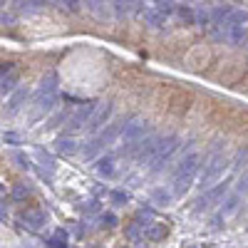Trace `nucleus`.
<instances>
[{
    "label": "nucleus",
    "instance_id": "obj_1",
    "mask_svg": "<svg viewBox=\"0 0 248 248\" xmlns=\"http://www.w3.org/2000/svg\"><path fill=\"white\" fill-rule=\"evenodd\" d=\"M196 171H199V154L191 152V154H186V156L179 161V167H176V171H174V179H171V191H174V196H184L186 191H189V186H191Z\"/></svg>",
    "mask_w": 248,
    "mask_h": 248
},
{
    "label": "nucleus",
    "instance_id": "obj_2",
    "mask_svg": "<svg viewBox=\"0 0 248 248\" xmlns=\"http://www.w3.org/2000/svg\"><path fill=\"white\" fill-rule=\"evenodd\" d=\"M246 35H248V13L233 10L231 17L226 20V25H223V40L231 47H241L246 43Z\"/></svg>",
    "mask_w": 248,
    "mask_h": 248
},
{
    "label": "nucleus",
    "instance_id": "obj_3",
    "mask_svg": "<svg viewBox=\"0 0 248 248\" xmlns=\"http://www.w3.org/2000/svg\"><path fill=\"white\" fill-rule=\"evenodd\" d=\"M229 167H231V159H229V156H226V154H214L209 161L203 164V171H201V176H199V186L209 191L211 186H214L226 171H229Z\"/></svg>",
    "mask_w": 248,
    "mask_h": 248
},
{
    "label": "nucleus",
    "instance_id": "obj_4",
    "mask_svg": "<svg viewBox=\"0 0 248 248\" xmlns=\"http://www.w3.org/2000/svg\"><path fill=\"white\" fill-rule=\"evenodd\" d=\"M179 149V137H167V139H161L159 141V149H156V154H154V159H152V167H149V171L152 174H159L164 167L169 164V159L174 156V152Z\"/></svg>",
    "mask_w": 248,
    "mask_h": 248
},
{
    "label": "nucleus",
    "instance_id": "obj_5",
    "mask_svg": "<svg viewBox=\"0 0 248 248\" xmlns=\"http://www.w3.org/2000/svg\"><path fill=\"white\" fill-rule=\"evenodd\" d=\"M122 132H124V122H122V124H109V127H107L105 132H102V134H99V137L90 144V147H85V152H82V154H85V159H92V156H94L99 149L109 147V144H112V141H114V139H117Z\"/></svg>",
    "mask_w": 248,
    "mask_h": 248
},
{
    "label": "nucleus",
    "instance_id": "obj_6",
    "mask_svg": "<svg viewBox=\"0 0 248 248\" xmlns=\"http://www.w3.org/2000/svg\"><path fill=\"white\" fill-rule=\"evenodd\" d=\"M144 129H147V122L144 119H132L129 124H124V132H122V139H124V147H122V154H129V149L134 144H139Z\"/></svg>",
    "mask_w": 248,
    "mask_h": 248
},
{
    "label": "nucleus",
    "instance_id": "obj_7",
    "mask_svg": "<svg viewBox=\"0 0 248 248\" xmlns=\"http://www.w3.org/2000/svg\"><path fill=\"white\" fill-rule=\"evenodd\" d=\"M94 102H82V105L77 107V112L70 117V132H77V129H82L85 124H90V119H92V114H94Z\"/></svg>",
    "mask_w": 248,
    "mask_h": 248
},
{
    "label": "nucleus",
    "instance_id": "obj_8",
    "mask_svg": "<svg viewBox=\"0 0 248 248\" xmlns=\"http://www.w3.org/2000/svg\"><path fill=\"white\" fill-rule=\"evenodd\" d=\"M112 109H114V105L112 102H102V105L94 109V114H92V119H90V132H99L105 124L109 122V117H112Z\"/></svg>",
    "mask_w": 248,
    "mask_h": 248
},
{
    "label": "nucleus",
    "instance_id": "obj_9",
    "mask_svg": "<svg viewBox=\"0 0 248 248\" xmlns=\"http://www.w3.org/2000/svg\"><path fill=\"white\" fill-rule=\"evenodd\" d=\"M226 189H229V184H226V181H223L221 186H216V189H209L203 196H199V199H196V209H194V211L199 214V211H203V209H209V206H211L214 201H218V199L226 194Z\"/></svg>",
    "mask_w": 248,
    "mask_h": 248
},
{
    "label": "nucleus",
    "instance_id": "obj_10",
    "mask_svg": "<svg viewBox=\"0 0 248 248\" xmlns=\"http://www.w3.org/2000/svg\"><path fill=\"white\" fill-rule=\"evenodd\" d=\"M20 221L28 223V229L37 231V229H43V226L47 223V216H45V211H40V209H30V211L20 214Z\"/></svg>",
    "mask_w": 248,
    "mask_h": 248
},
{
    "label": "nucleus",
    "instance_id": "obj_11",
    "mask_svg": "<svg viewBox=\"0 0 248 248\" xmlns=\"http://www.w3.org/2000/svg\"><path fill=\"white\" fill-rule=\"evenodd\" d=\"M25 99H28V90H17L13 97H10V105H8V109H5V114L8 117H13L20 107H23L25 105Z\"/></svg>",
    "mask_w": 248,
    "mask_h": 248
},
{
    "label": "nucleus",
    "instance_id": "obj_12",
    "mask_svg": "<svg viewBox=\"0 0 248 248\" xmlns=\"http://www.w3.org/2000/svg\"><path fill=\"white\" fill-rule=\"evenodd\" d=\"M112 171H114V159L112 156H102L97 161V174L99 176H112Z\"/></svg>",
    "mask_w": 248,
    "mask_h": 248
},
{
    "label": "nucleus",
    "instance_id": "obj_13",
    "mask_svg": "<svg viewBox=\"0 0 248 248\" xmlns=\"http://www.w3.org/2000/svg\"><path fill=\"white\" fill-rule=\"evenodd\" d=\"M75 149H77V147H75V141H72L70 137H60V139H57V152H60V154H72Z\"/></svg>",
    "mask_w": 248,
    "mask_h": 248
},
{
    "label": "nucleus",
    "instance_id": "obj_14",
    "mask_svg": "<svg viewBox=\"0 0 248 248\" xmlns=\"http://www.w3.org/2000/svg\"><path fill=\"white\" fill-rule=\"evenodd\" d=\"M37 159H40V164H43V169H47V176H52V174H55V161H52V156H50L47 152H37Z\"/></svg>",
    "mask_w": 248,
    "mask_h": 248
},
{
    "label": "nucleus",
    "instance_id": "obj_15",
    "mask_svg": "<svg viewBox=\"0 0 248 248\" xmlns=\"http://www.w3.org/2000/svg\"><path fill=\"white\" fill-rule=\"evenodd\" d=\"M0 90H3V94H8V92L15 90V75L13 72L10 75H3V79H0Z\"/></svg>",
    "mask_w": 248,
    "mask_h": 248
},
{
    "label": "nucleus",
    "instance_id": "obj_16",
    "mask_svg": "<svg viewBox=\"0 0 248 248\" xmlns=\"http://www.w3.org/2000/svg\"><path fill=\"white\" fill-rule=\"evenodd\" d=\"M196 23H199L201 28L211 25V13H209V10H203V8H196Z\"/></svg>",
    "mask_w": 248,
    "mask_h": 248
},
{
    "label": "nucleus",
    "instance_id": "obj_17",
    "mask_svg": "<svg viewBox=\"0 0 248 248\" xmlns=\"http://www.w3.org/2000/svg\"><path fill=\"white\" fill-rule=\"evenodd\" d=\"M30 196V186H25V184H20V186H15V189H13V199H28Z\"/></svg>",
    "mask_w": 248,
    "mask_h": 248
},
{
    "label": "nucleus",
    "instance_id": "obj_18",
    "mask_svg": "<svg viewBox=\"0 0 248 248\" xmlns=\"http://www.w3.org/2000/svg\"><path fill=\"white\" fill-rule=\"evenodd\" d=\"M179 15L186 23H196V10H191V8H179Z\"/></svg>",
    "mask_w": 248,
    "mask_h": 248
},
{
    "label": "nucleus",
    "instance_id": "obj_19",
    "mask_svg": "<svg viewBox=\"0 0 248 248\" xmlns=\"http://www.w3.org/2000/svg\"><path fill=\"white\" fill-rule=\"evenodd\" d=\"M147 17H149V23H152L154 28H159V25L164 23V20H167L161 13H156V10H149V13H147Z\"/></svg>",
    "mask_w": 248,
    "mask_h": 248
},
{
    "label": "nucleus",
    "instance_id": "obj_20",
    "mask_svg": "<svg viewBox=\"0 0 248 248\" xmlns=\"http://www.w3.org/2000/svg\"><path fill=\"white\" fill-rule=\"evenodd\" d=\"M152 199H154L156 203H164V206H167V203L171 201V194H169V191H161V189H159V191H154V196H152Z\"/></svg>",
    "mask_w": 248,
    "mask_h": 248
},
{
    "label": "nucleus",
    "instance_id": "obj_21",
    "mask_svg": "<svg viewBox=\"0 0 248 248\" xmlns=\"http://www.w3.org/2000/svg\"><path fill=\"white\" fill-rule=\"evenodd\" d=\"M236 194H238V196H246V194H248V174L238 179V184H236Z\"/></svg>",
    "mask_w": 248,
    "mask_h": 248
},
{
    "label": "nucleus",
    "instance_id": "obj_22",
    "mask_svg": "<svg viewBox=\"0 0 248 248\" xmlns=\"http://www.w3.org/2000/svg\"><path fill=\"white\" fill-rule=\"evenodd\" d=\"M112 8L117 10V15H127L134 8V3H112Z\"/></svg>",
    "mask_w": 248,
    "mask_h": 248
},
{
    "label": "nucleus",
    "instance_id": "obj_23",
    "mask_svg": "<svg viewBox=\"0 0 248 248\" xmlns=\"http://www.w3.org/2000/svg\"><path fill=\"white\" fill-rule=\"evenodd\" d=\"M154 10H156V13H161L164 17H167V15L174 10V3H156V5H154Z\"/></svg>",
    "mask_w": 248,
    "mask_h": 248
},
{
    "label": "nucleus",
    "instance_id": "obj_24",
    "mask_svg": "<svg viewBox=\"0 0 248 248\" xmlns=\"http://www.w3.org/2000/svg\"><path fill=\"white\" fill-rule=\"evenodd\" d=\"M45 3H20V10L23 13H35V10H40Z\"/></svg>",
    "mask_w": 248,
    "mask_h": 248
},
{
    "label": "nucleus",
    "instance_id": "obj_25",
    "mask_svg": "<svg viewBox=\"0 0 248 248\" xmlns=\"http://www.w3.org/2000/svg\"><path fill=\"white\" fill-rule=\"evenodd\" d=\"M15 161H17V167H23V169H30V159L25 154H15Z\"/></svg>",
    "mask_w": 248,
    "mask_h": 248
},
{
    "label": "nucleus",
    "instance_id": "obj_26",
    "mask_svg": "<svg viewBox=\"0 0 248 248\" xmlns=\"http://www.w3.org/2000/svg\"><path fill=\"white\" fill-rule=\"evenodd\" d=\"M112 201H117V203H127L129 196L124 194V191H112Z\"/></svg>",
    "mask_w": 248,
    "mask_h": 248
},
{
    "label": "nucleus",
    "instance_id": "obj_27",
    "mask_svg": "<svg viewBox=\"0 0 248 248\" xmlns=\"http://www.w3.org/2000/svg\"><path fill=\"white\" fill-rule=\"evenodd\" d=\"M164 233H167V229H161V226H159V229H154V231H149V238H161Z\"/></svg>",
    "mask_w": 248,
    "mask_h": 248
},
{
    "label": "nucleus",
    "instance_id": "obj_28",
    "mask_svg": "<svg viewBox=\"0 0 248 248\" xmlns=\"http://www.w3.org/2000/svg\"><path fill=\"white\" fill-rule=\"evenodd\" d=\"M3 139H5V141H10V144H20V137H17V134H13V132H8Z\"/></svg>",
    "mask_w": 248,
    "mask_h": 248
},
{
    "label": "nucleus",
    "instance_id": "obj_29",
    "mask_svg": "<svg viewBox=\"0 0 248 248\" xmlns=\"http://www.w3.org/2000/svg\"><path fill=\"white\" fill-rule=\"evenodd\" d=\"M102 221H105L107 226H114V223H117V218H114L112 214H105V216H102Z\"/></svg>",
    "mask_w": 248,
    "mask_h": 248
},
{
    "label": "nucleus",
    "instance_id": "obj_30",
    "mask_svg": "<svg viewBox=\"0 0 248 248\" xmlns=\"http://www.w3.org/2000/svg\"><path fill=\"white\" fill-rule=\"evenodd\" d=\"M60 5H62V8H67V10H72V13H75V10H79V8H77L79 3H72V0H70V3H60Z\"/></svg>",
    "mask_w": 248,
    "mask_h": 248
}]
</instances>
